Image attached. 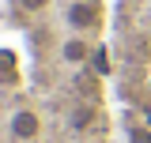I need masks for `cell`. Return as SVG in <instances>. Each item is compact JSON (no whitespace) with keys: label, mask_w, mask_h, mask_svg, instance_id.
Masks as SVG:
<instances>
[{"label":"cell","mask_w":151,"mask_h":143,"mask_svg":"<svg viewBox=\"0 0 151 143\" xmlns=\"http://www.w3.org/2000/svg\"><path fill=\"white\" fill-rule=\"evenodd\" d=\"M27 11H42V8H49V0H19Z\"/></svg>","instance_id":"277c9868"},{"label":"cell","mask_w":151,"mask_h":143,"mask_svg":"<svg viewBox=\"0 0 151 143\" xmlns=\"http://www.w3.org/2000/svg\"><path fill=\"white\" fill-rule=\"evenodd\" d=\"M102 19H106L102 0H72V4L64 8V26L76 30V34H94V30H102Z\"/></svg>","instance_id":"6da1fadb"},{"label":"cell","mask_w":151,"mask_h":143,"mask_svg":"<svg viewBox=\"0 0 151 143\" xmlns=\"http://www.w3.org/2000/svg\"><path fill=\"white\" fill-rule=\"evenodd\" d=\"M60 60H64V64H83V60H91V41H87L83 34L64 38V45H60Z\"/></svg>","instance_id":"3957f363"},{"label":"cell","mask_w":151,"mask_h":143,"mask_svg":"<svg viewBox=\"0 0 151 143\" xmlns=\"http://www.w3.org/2000/svg\"><path fill=\"white\" fill-rule=\"evenodd\" d=\"M8 132H12V139L19 143H30L42 136V117H38V109H15L12 117H8Z\"/></svg>","instance_id":"7a4b0ae2"},{"label":"cell","mask_w":151,"mask_h":143,"mask_svg":"<svg viewBox=\"0 0 151 143\" xmlns=\"http://www.w3.org/2000/svg\"><path fill=\"white\" fill-rule=\"evenodd\" d=\"M147 121H151V109H147Z\"/></svg>","instance_id":"5b68a950"}]
</instances>
